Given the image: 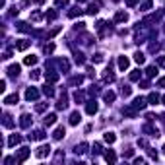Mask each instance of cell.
I'll list each match as a JSON object with an SVG mask.
<instances>
[{"label":"cell","instance_id":"obj_42","mask_svg":"<svg viewBox=\"0 0 165 165\" xmlns=\"http://www.w3.org/2000/svg\"><path fill=\"white\" fill-rule=\"evenodd\" d=\"M43 51H45V55H51V52L55 51V45H52V43H51V45H45V49H43Z\"/></svg>","mask_w":165,"mask_h":165},{"label":"cell","instance_id":"obj_52","mask_svg":"<svg viewBox=\"0 0 165 165\" xmlns=\"http://www.w3.org/2000/svg\"><path fill=\"white\" fill-rule=\"evenodd\" d=\"M126 4H128V6H136L138 0H126Z\"/></svg>","mask_w":165,"mask_h":165},{"label":"cell","instance_id":"obj_18","mask_svg":"<svg viewBox=\"0 0 165 165\" xmlns=\"http://www.w3.org/2000/svg\"><path fill=\"white\" fill-rule=\"evenodd\" d=\"M45 136H47V134H45L43 130H35L33 134H29V138H31V140H45Z\"/></svg>","mask_w":165,"mask_h":165},{"label":"cell","instance_id":"obj_60","mask_svg":"<svg viewBox=\"0 0 165 165\" xmlns=\"http://www.w3.org/2000/svg\"><path fill=\"white\" fill-rule=\"evenodd\" d=\"M163 29H165V27H163Z\"/></svg>","mask_w":165,"mask_h":165},{"label":"cell","instance_id":"obj_23","mask_svg":"<svg viewBox=\"0 0 165 165\" xmlns=\"http://www.w3.org/2000/svg\"><path fill=\"white\" fill-rule=\"evenodd\" d=\"M103 80H105V82H115V74L113 72H111V68H107V70H105V74H103Z\"/></svg>","mask_w":165,"mask_h":165},{"label":"cell","instance_id":"obj_56","mask_svg":"<svg viewBox=\"0 0 165 165\" xmlns=\"http://www.w3.org/2000/svg\"><path fill=\"white\" fill-rule=\"evenodd\" d=\"M4 89H6V82L2 80V82H0V91H4Z\"/></svg>","mask_w":165,"mask_h":165},{"label":"cell","instance_id":"obj_6","mask_svg":"<svg viewBox=\"0 0 165 165\" xmlns=\"http://www.w3.org/2000/svg\"><path fill=\"white\" fill-rule=\"evenodd\" d=\"M66 107H68V97H66V93H62L60 99H58V103H56V109L58 111H64Z\"/></svg>","mask_w":165,"mask_h":165},{"label":"cell","instance_id":"obj_17","mask_svg":"<svg viewBox=\"0 0 165 165\" xmlns=\"http://www.w3.org/2000/svg\"><path fill=\"white\" fill-rule=\"evenodd\" d=\"M80 120H82V115H80L78 111H74V113L70 115V124H72V126H76Z\"/></svg>","mask_w":165,"mask_h":165},{"label":"cell","instance_id":"obj_37","mask_svg":"<svg viewBox=\"0 0 165 165\" xmlns=\"http://www.w3.org/2000/svg\"><path fill=\"white\" fill-rule=\"evenodd\" d=\"M74 60H76L78 64H84V55L82 52H76V55H74Z\"/></svg>","mask_w":165,"mask_h":165},{"label":"cell","instance_id":"obj_26","mask_svg":"<svg viewBox=\"0 0 165 165\" xmlns=\"http://www.w3.org/2000/svg\"><path fill=\"white\" fill-rule=\"evenodd\" d=\"M115 97H117V95H115V91H105V93H103V99L107 101V103H113V101H115Z\"/></svg>","mask_w":165,"mask_h":165},{"label":"cell","instance_id":"obj_54","mask_svg":"<svg viewBox=\"0 0 165 165\" xmlns=\"http://www.w3.org/2000/svg\"><path fill=\"white\" fill-rule=\"evenodd\" d=\"M93 148H95V150H93L95 153H97V152H101V144H93Z\"/></svg>","mask_w":165,"mask_h":165},{"label":"cell","instance_id":"obj_21","mask_svg":"<svg viewBox=\"0 0 165 165\" xmlns=\"http://www.w3.org/2000/svg\"><path fill=\"white\" fill-rule=\"evenodd\" d=\"M20 74V64H12V66H8V76H18Z\"/></svg>","mask_w":165,"mask_h":165},{"label":"cell","instance_id":"obj_59","mask_svg":"<svg viewBox=\"0 0 165 165\" xmlns=\"http://www.w3.org/2000/svg\"><path fill=\"white\" fill-rule=\"evenodd\" d=\"M78 2H86V0H78Z\"/></svg>","mask_w":165,"mask_h":165},{"label":"cell","instance_id":"obj_27","mask_svg":"<svg viewBox=\"0 0 165 165\" xmlns=\"http://www.w3.org/2000/svg\"><path fill=\"white\" fill-rule=\"evenodd\" d=\"M134 60L138 62V64H144V62H146V55H144V52H140V51H138L136 55H134Z\"/></svg>","mask_w":165,"mask_h":165},{"label":"cell","instance_id":"obj_10","mask_svg":"<svg viewBox=\"0 0 165 165\" xmlns=\"http://www.w3.org/2000/svg\"><path fill=\"white\" fill-rule=\"evenodd\" d=\"M126 20H128V14H126V12H117L115 14V22L117 23H124Z\"/></svg>","mask_w":165,"mask_h":165},{"label":"cell","instance_id":"obj_22","mask_svg":"<svg viewBox=\"0 0 165 165\" xmlns=\"http://www.w3.org/2000/svg\"><path fill=\"white\" fill-rule=\"evenodd\" d=\"M64 126H58V128L55 130V134H52V138H55V140H60V138H64Z\"/></svg>","mask_w":165,"mask_h":165},{"label":"cell","instance_id":"obj_46","mask_svg":"<svg viewBox=\"0 0 165 165\" xmlns=\"http://www.w3.org/2000/svg\"><path fill=\"white\" fill-rule=\"evenodd\" d=\"M16 161H18L16 157H6V159H4V163H6V165H12V163H16Z\"/></svg>","mask_w":165,"mask_h":165},{"label":"cell","instance_id":"obj_16","mask_svg":"<svg viewBox=\"0 0 165 165\" xmlns=\"http://www.w3.org/2000/svg\"><path fill=\"white\" fill-rule=\"evenodd\" d=\"M130 66V60L126 56H119V68L120 70H126V68Z\"/></svg>","mask_w":165,"mask_h":165},{"label":"cell","instance_id":"obj_51","mask_svg":"<svg viewBox=\"0 0 165 165\" xmlns=\"http://www.w3.org/2000/svg\"><path fill=\"white\" fill-rule=\"evenodd\" d=\"M132 153H134V150H126L124 152V157H132Z\"/></svg>","mask_w":165,"mask_h":165},{"label":"cell","instance_id":"obj_31","mask_svg":"<svg viewBox=\"0 0 165 165\" xmlns=\"http://www.w3.org/2000/svg\"><path fill=\"white\" fill-rule=\"evenodd\" d=\"M84 99H86V93H84V91H76V93H74V101H76V103H82Z\"/></svg>","mask_w":165,"mask_h":165},{"label":"cell","instance_id":"obj_25","mask_svg":"<svg viewBox=\"0 0 165 165\" xmlns=\"http://www.w3.org/2000/svg\"><path fill=\"white\" fill-rule=\"evenodd\" d=\"M103 140L107 142V144H113V142L117 140V136L113 134V132H105V134H103Z\"/></svg>","mask_w":165,"mask_h":165},{"label":"cell","instance_id":"obj_53","mask_svg":"<svg viewBox=\"0 0 165 165\" xmlns=\"http://www.w3.org/2000/svg\"><path fill=\"white\" fill-rule=\"evenodd\" d=\"M138 146H142V148H146V146H148V142H146V140H138Z\"/></svg>","mask_w":165,"mask_h":165},{"label":"cell","instance_id":"obj_39","mask_svg":"<svg viewBox=\"0 0 165 165\" xmlns=\"http://www.w3.org/2000/svg\"><path fill=\"white\" fill-rule=\"evenodd\" d=\"M82 14V10L80 8H74V10H70V12H68V16H70V18H76V16H80Z\"/></svg>","mask_w":165,"mask_h":165},{"label":"cell","instance_id":"obj_49","mask_svg":"<svg viewBox=\"0 0 165 165\" xmlns=\"http://www.w3.org/2000/svg\"><path fill=\"white\" fill-rule=\"evenodd\" d=\"M56 6H66V4H68V0H56Z\"/></svg>","mask_w":165,"mask_h":165},{"label":"cell","instance_id":"obj_13","mask_svg":"<svg viewBox=\"0 0 165 165\" xmlns=\"http://www.w3.org/2000/svg\"><path fill=\"white\" fill-rule=\"evenodd\" d=\"M29 124H31V117L29 115H22V119H20V126H22V128H29Z\"/></svg>","mask_w":165,"mask_h":165},{"label":"cell","instance_id":"obj_28","mask_svg":"<svg viewBox=\"0 0 165 165\" xmlns=\"http://www.w3.org/2000/svg\"><path fill=\"white\" fill-rule=\"evenodd\" d=\"M156 74H157V66H148L146 68V76L148 78H153Z\"/></svg>","mask_w":165,"mask_h":165},{"label":"cell","instance_id":"obj_4","mask_svg":"<svg viewBox=\"0 0 165 165\" xmlns=\"http://www.w3.org/2000/svg\"><path fill=\"white\" fill-rule=\"evenodd\" d=\"M37 97H39V89L27 88V91H25V99H27V101H35Z\"/></svg>","mask_w":165,"mask_h":165},{"label":"cell","instance_id":"obj_1","mask_svg":"<svg viewBox=\"0 0 165 165\" xmlns=\"http://www.w3.org/2000/svg\"><path fill=\"white\" fill-rule=\"evenodd\" d=\"M29 153H31V150H29V148H20V150H18V156H16L18 163H23L25 159L29 157Z\"/></svg>","mask_w":165,"mask_h":165},{"label":"cell","instance_id":"obj_58","mask_svg":"<svg viewBox=\"0 0 165 165\" xmlns=\"http://www.w3.org/2000/svg\"><path fill=\"white\" fill-rule=\"evenodd\" d=\"M161 150H163V153H165V146H163V148H161Z\"/></svg>","mask_w":165,"mask_h":165},{"label":"cell","instance_id":"obj_9","mask_svg":"<svg viewBox=\"0 0 165 165\" xmlns=\"http://www.w3.org/2000/svg\"><path fill=\"white\" fill-rule=\"evenodd\" d=\"M122 113H124L126 117H130V119H134V117L138 115V109L132 105V107H124V109H122Z\"/></svg>","mask_w":165,"mask_h":165},{"label":"cell","instance_id":"obj_33","mask_svg":"<svg viewBox=\"0 0 165 165\" xmlns=\"http://www.w3.org/2000/svg\"><path fill=\"white\" fill-rule=\"evenodd\" d=\"M4 126H8V128H12V126H14V120H12V117H10V115H4Z\"/></svg>","mask_w":165,"mask_h":165},{"label":"cell","instance_id":"obj_45","mask_svg":"<svg viewBox=\"0 0 165 165\" xmlns=\"http://www.w3.org/2000/svg\"><path fill=\"white\" fill-rule=\"evenodd\" d=\"M93 62H103V55H101V52H97V55L93 56Z\"/></svg>","mask_w":165,"mask_h":165},{"label":"cell","instance_id":"obj_35","mask_svg":"<svg viewBox=\"0 0 165 165\" xmlns=\"http://www.w3.org/2000/svg\"><path fill=\"white\" fill-rule=\"evenodd\" d=\"M16 27H18V31H23V33H25V31H29V25L25 23V22H20Z\"/></svg>","mask_w":165,"mask_h":165},{"label":"cell","instance_id":"obj_50","mask_svg":"<svg viewBox=\"0 0 165 165\" xmlns=\"http://www.w3.org/2000/svg\"><path fill=\"white\" fill-rule=\"evenodd\" d=\"M134 163L136 165H142L144 163V157H134Z\"/></svg>","mask_w":165,"mask_h":165},{"label":"cell","instance_id":"obj_29","mask_svg":"<svg viewBox=\"0 0 165 165\" xmlns=\"http://www.w3.org/2000/svg\"><path fill=\"white\" fill-rule=\"evenodd\" d=\"M150 8H152V0H142V4H140V10H142V12H148Z\"/></svg>","mask_w":165,"mask_h":165},{"label":"cell","instance_id":"obj_55","mask_svg":"<svg viewBox=\"0 0 165 165\" xmlns=\"http://www.w3.org/2000/svg\"><path fill=\"white\" fill-rule=\"evenodd\" d=\"M2 58H12V51H6V52H4V56Z\"/></svg>","mask_w":165,"mask_h":165},{"label":"cell","instance_id":"obj_20","mask_svg":"<svg viewBox=\"0 0 165 165\" xmlns=\"http://www.w3.org/2000/svg\"><path fill=\"white\" fill-rule=\"evenodd\" d=\"M159 101H161V97H159L157 93H150V95H148V103H150V105H157Z\"/></svg>","mask_w":165,"mask_h":165},{"label":"cell","instance_id":"obj_36","mask_svg":"<svg viewBox=\"0 0 165 165\" xmlns=\"http://www.w3.org/2000/svg\"><path fill=\"white\" fill-rule=\"evenodd\" d=\"M43 93L47 95V97H52V95H55V89H52L51 86H45L43 88Z\"/></svg>","mask_w":165,"mask_h":165},{"label":"cell","instance_id":"obj_47","mask_svg":"<svg viewBox=\"0 0 165 165\" xmlns=\"http://www.w3.org/2000/svg\"><path fill=\"white\" fill-rule=\"evenodd\" d=\"M157 88H165V78H159L157 80Z\"/></svg>","mask_w":165,"mask_h":165},{"label":"cell","instance_id":"obj_34","mask_svg":"<svg viewBox=\"0 0 165 165\" xmlns=\"http://www.w3.org/2000/svg\"><path fill=\"white\" fill-rule=\"evenodd\" d=\"M45 20H49V22H52V20H56V12H55V10H49V12L45 14Z\"/></svg>","mask_w":165,"mask_h":165},{"label":"cell","instance_id":"obj_11","mask_svg":"<svg viewBox=\"0 0 165 165\" xmlns=\"http://www.w3.org/2000/svg\"><path fill=\"white\" fill-rule=\"evenodd\" d=\"M29 45H31V41H27V39H20L18 43H16V49H18V51H25Z\"/></svg>","mask_w":165,"mask_h":165},{"label":"cell","instance_id":"obj_15","mask_svg":"<svg viewBox=\"0 0 165 165\" xmlns=\"http://www.w3.org/2000/svg\"><path fill=\"white\" fill-rule=\"evenodd\" d=\"M43 122H45V126H52L56 122V115L55 113H51V115H47L45 119H43Z\"/></svg>","mask_w":165,"mask_h":165},{"label":"cell","instance_id":"obj_44","mask_svg":"<svg viewBox=\"0 0 165 165\" xmlns=\"http://www.w3.org/2000/svg\"><path fill=\"white\" fill-rule=\"evenodd\" d=\"M130 91H132V89H130L128 86H124V88H122V89H120V93H122V95H124V97H126V95H130Z\"/></svg>","mask_w":165,"mask_h":165},{"label":"cell","instance_id":"obj_40","mask_svg":"<svg viewBox=\"0 0 165 165\" xmlns=\"http://www.w3.org/2000/svg\"><path fill=\"white\" fill-rule=\"evenodd\" d=\"M41 18H43V14H41V12H33V14H31V20H33V22H39Z\"/></svg>","mask_w":165,"mask_h":165},{"label":"cell","instance_id":"obj_43","mask_svg":"<svg viewBox=\"0 0 165 165\" xmlns=\"http://www.w3.org/2000/svg\"><path fill=\"white\" fill-rule=\"evenodd\" d=\"M29 76H31V80H39V78H41V70H33Z\"/></svg>","mask_w":165,"mask_h":165},{"label":"cell","instance_id":"obj_57","mask_svg":"<svg viewBox=\"0 0 165 165\" xmlns=\"http://www.w3.org/2000/svg\"><path fill=\"white\" fill-rule=\"evenodd\" d=\"M161 101H163V105H165V95H163V97H161Z\"/></svg>","mask_w":165,"mask_h":165},{"label":"cell","instance_id":"obj_7","mask_svg":"<svg viewBox=\"0 0 165 165\" xmlns=\"http://www.w3.org/2000/svg\"><path fill=\"white\" fill-rule=\"evenodd\" d=\"M132 105H134V107H136L138 111H142V109H146V105H148V99H144V97H136V99H134V103H132Z\"/></svg>","mask_w":165,"mask_h":165},{"label":"cell","instance_id":"obj_24","mask_svg":"<svg viewBox=\"0 0 165 165\" xmlns=\"http://www.w3.org/2000/svg\"><path fill=\"white\" fill-rule=\"evenodd\" d=\"M140 78H142V72L140 70H132L130 72V82H140Z\"/></svg>","mask_w":165,"mask_h":165},{"label":"cell","instance_id":"obj_3","mask_svg":"<svg viewBox=\"0 0 165 165\" xmlns=\"http://www.w3.org/2000/svg\"><path fill=\"white\" fill-rule=\"evenodd\" d=\"M99 8H101V2H99V0H93V2H89V6H88L86 12H88L89 16H93V14L99 12Z\"/></svg>","mask_w":165,"mask_h":165},{"label":"cell","instance_id":"obj_41","mask_svg":"<svg viewBox=\"0 0 165 165\" xmlns=\"http://www.w3.org/2000/svg\"><path fill=\"white\" fill-rule=\"evenodd\" d=\"M45 109H47V103H39V105L35 107V111H37V113H45Z\"/></svg>","mask_w":165,"mask_h":165},{"label":"cell","instance_id":"obj_32","mask_svg":"<svg viewBox=\"0 0 165 165\" xmlns=\"http://www.w3.org/2000/svg\"><path fill=\"white\" fill-rule=\"evenodd\" d=\"M86 150H88V144H86V142H82L80 146H76V150H74V153H84Z\"/></svg>","mask_w":165,"mask_h":165},{"label":"cell","instance_id":"obj_8","mask_svg":"<svg viewBox=\"0 0 165 165\" xmlns=\"http://www.w3.org/2000/svg\"><path fill=\"white\" fill-rule=\"evenodd\" d=\"M20 142H22V136H20V134H12V136H10L8 138V146L10 148H14V146H18V144Z\"/></svg>","mask_w":165,"mask_h":165},{"label":"cell","instance_id":"obj_19","mask_svg":"<svg viewBox=\"0 0 165 165\" xmlns=\"http://www.w3.org/2000/svg\"><path fill=\"white\" fill-rule=\"evenodd\" d=\"M23 64H25V66H33V64H37V56H35V55L25 56V58H23Z\"/></svg>","mask_w":165,"mask_h":165},{"label":"cell","instance_id":"obj_48","mask_svg":"<svg viewBox=\"0 0 165 165\" xmlns=\"http://www.w3.org/2000/svg\"><path fill=\"white\" fill-rule=\"evenodd\" d=\"M157 64L165 68V56H159V58H157Z\"/></svg>","mask_w":165,"mask_h":165},{"label":"cell","instance_id":"obj_2","mask_svg":"<svg viewBox=\"0 0 165 165\" xmlns=\"http://www.w3.org/2000/svg\"><path fill=\"white\" fill-rule=\"evenodd\" d=\"M49 153H51V146H49V144H47V146H39V148H37V150H35V156L39 157V159L47 157V156H49Z\"/></svg>","mask_w":165,"mask_h":165},{"label":"cell","instance_id":"obj_30","mask_svg":"<svg viewBox=\"0 0 165 165\" xmlns=\"http://www.w3.org/2000/svg\"><path fill=\"white\" fill-rule=\"evenodd\" d=\"M58 74L56 72H47V82H58Z\"/></svg>","mask_w":165,"mask_h":165},{"label":"cell","instance_id":"obj_12","mask_svg":"<svg viewBox=\"0 0 165 165\" xmlns=\"http://www.w3.org/2000/svg\"><path fill=\"white\" fill-rule=\"evenodd\" d=\"M18 93H12V95H6V97H4V103H6V105H16V103H18Z\"/></svg>","mask_w":165,"mask_h":165},{"label":"cell","instance_id":"obj_14","mask_svg":"<svg viewBox=\"0 0 165 165\" xmlns=\"http://www.w3.org/2000/svg\"><path fill=\"white\" fill-rule=\"evenodd\" d=\"M103 157H105V161H109V163H115L117 161V156H115L113 150H107V152L103 153Z\"/></svg>","mask_w":165,"mask_h":165},{"label":"cell","instance_id":"obj_5","mask_svg":"<svg viewBox=\"0 0 165 165\" xmlns=\"http://www.w3.org/2000/svg\"><path fill=\"white\" fill-rule=\"evenodd\" d=\"M86 113L88 115H95V113H97V103H95V99L93 101H86Z\"/></svg>","mask_w":165,"mask_h":165},{"label":"cell","instance_id":"obj_38","mask_svg":"<svg viewBox=\"0 0 165 165\" xmlns=\"http://www.w3.org/2000/svg\"><path fill=\"white\" fill-rule=\"evenodd\" d=\"M82 82H84V78H82V76H74V78H72V86H80Z\"/></svg>","mask_w":165,"mask_h":165}]
</instances>
